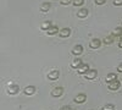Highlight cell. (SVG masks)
I'll use <instances>...</instances> for the list:
<instances>
[{"label":"cell","mask_w":122,"mask_h":110,"mask_svg":"<svg viewBox=\"0 0 122 110\" xmlns=\"http://www.w3.org/2000/svg\"><path fill=\"white\" fill-rule=\"evenodd\" d=\"M86 99H87V95L84 94V93H79V94H77L76 97H75V103H77V104H83L84 102H86Z\"/></svg>","instance_id":"cell-1"},{"label":"cell","mask_w":122,"mask_h":110,"mask_svg":"<svg viewBox=\"0 0 122 110\" xmlns=\"http://www.w3.org/2000/svg\"><path fill=\"white\" fill-rule=\"evenodd\" d=\"M100 45H101V42H100V39H98V38L92 39L90 43H89V48L90 49H98V48H100Z\"/></svg>","instance_id":"cell-2"},{"label":"cell","mask_w":122,"mask_h":110,"mask_svg":"<svg viewBox=\"0 0 122 110\" xmlns=\"http://www.w3.org/2000/svg\"><path fill=\"white\" fill-rule=\"evenodd\" d=\"M62 93H64V88L62 87H56V88H54L53 91H51V95L55 97V98L61 97V95H62Z\"/></svg>","instance_id":"cell-3"},{"label":"cell","mask_w":122,"mask_h":110,"mask_svg":"<svg viewBox=\"0 0 122 110\" xmlns=\"http://www.w3.org/2000/svg\"><path fill=\"white\" fill-rule=\"evenodd\" d=\"M59 77H60V71H57V70H53V71H50L48 73V78L51 79V81H55Z\"/></svg>","instance_id":"cell-4"},{"label":"cell","mask_w":122,"mask_h":110,"mask_svg":"<svg viewBox=\"0 0 122 110\" xmlns=\"http://www.w3.org/2000/svg\"><path fill=\"white\" fill-rule=\"evenodd\" d=\"M97 76H98L97 70H89L87 73H84V77H86L87 79H94Z\"/></svg>","instance_id":"cell-5"},{"label":"cell","mask_w":122,"mask_h":110,"mask_svg":"<svg viewBox=\"0 0 122 110\" xmlns=\"http://www.w3.org/2000/svg\"><path fill=\"white\" fill-rule=\"evenodd\" d=\"M59 36L61 37V38H67V37H70L71 36V28H62L60 31V33H59Z\"/></svg>","instance_id":"cell-6"},{"label":"cell","mask_w":122,"mask_h":110,"mask_svg":"<svg viewBox=\"0 0 122 110\" xmlns=\"http://www.w3.org/2000/svg\"><path fill=\"white\" fill-rule=\"evenodd\" d=\"M23 93L27 94V95H32L36 93V87L34 86H27L25 89H23Z\"/></svg>","instance_id":"cell-7"},{"label":"cell","mask_w":122,"mask_h":110,"mask_svg":"<svg viewBox=\"0 0 122 110\" xmlns=\"http://www.w3.org/2000/svg\"><path fill=\"white\" fill-rule=\"evenodd\" d=\"M82 53H83V47L81 45V44L75 45V48L72 49V54H73V55H81Z\"/></svg>","instance_id":"cell-8"},{"label":"cell","mask_w":122,"mask_h":110,"mask_svg":"<svg viewBox=\"0 0 122 110\" xmlns=\"http://www.w3.org/2000/svg\"><path fill=\"white\" fill-rule=\"evenodd\" d=\"M82 65H83L82 60H81L79 58H76L73 61H72V64H71V67H72V68H79Z\"/></svg>","instance_id":"cell-9"},{"label":"cell","mask_w":122,"mask_h":110,"mask_svg":"<svg viewBox=\"0 0 122 110\" xmlns=\"http://www.w3.org/2000/svg\"><path fill=\"white\" fill-rule=\"evenodd\" d=\"M120 88V82L117 81H114V82H111V83H109V89L110 91H117V89Z\"/></svg>","instance_id":"cell-10"},{"label":"cell","mask_w":122,"mask_h":110,"mask_svg":"<svg viewBox=\"0 0 122 110\" xmlns=\"http://www.w3.org/2000/svg\"><path fill=\"white\" fill-rule=\"evenodd\" d=\"M88 14H89L88 9H81L79 11L77 12V16H78L79 18H84V17H87V16H88Z\"/></svg>","instance_id":"cell-11"},{"label":"cell","mask_w":122,"mask_h":110,"mask_svg":"<svg viewBox=\"0 0 122 110\" xmlns=\"http://www.w3.org/2000/svg\"><path fill=\"white\" fill-rule=\"evenodd\" d=\"M18 91H20L18 86H10V87L7 88V93H9V94H16Z\"/></svg>","instance_id":"cell-12"},{"label":"cell","mask_w":122,"mask_h":110,"mask_svg":"<svg viewBox=\"0 0 122 110\" xmlns=\"http://www.w3.org/2000/svg\"><path fill=\"white\" fill-rule=\"evenodd\" d=\"M51 27H53V25H51V22H50V21H44L42 23V26H40V28L44 29V31H49Z\"/></svg>","instance_id":"cell-13"},{"label":"cell","mask_w":122,"mask_h":110,"mask_svg":"<svg viewBox=\"0 0 122 110\" xmlns=\"http://www.w3.org/2000/svg\"><path fill=\"white\" fill-rule=\"evenodd\" d=\"M88 71H89V66H88L87 64H83L82 66H81V67L78 68V72H79V73H82V75L87 73Z\"/></svg>","instance_id":"cell-14"},{"label":"cell","mask_w":122,"mask_h":110,"mask_svg":"<svg viewBox=\"0 0 122 110\" xmlns=\"http://www.w3.org/2000/svg\"><path fill=\"white\" fill-rule=\"evenodd\" d=\"M116 79H117V75H116V73H109V75L106 76V82H109V83L116 81Z\"/></svg>","instance_id":"cell-15"},{"label":"cell","mask_w":122,"mask_h":110,"mask_svg":"<svg viewBox=\"0 0 122 110\" xmlns=\"http://www.w3.org/2000/svg\"><path fill=\"white\" fill-rule=\"evenodd\" d=\"M50 7H51V4L50 3H43L42 6H40V11H43V12H46L50 10Z\"/></svg>","instance_id":"cell-16"},{"label":"cell","mask_w":122,"mask_h":110,"mask_svg":"<svg viewBox=\"0 0 122 110\" xmlns=\"http://www.w3.org/2000/svg\"><path fill=\"white\" fill-rule=\"evenodd\" d=\"M114 39H115V36L111 34V36H106V37L104 38V41H103V42H104L105 44L109 45V44H111V43H114Z\"/></svg>","instance_id":"cell-17"},{"label":"cell","mask_w":122,"mask_h":110,"mask_svg":"<svg viewBox=\"0 0 122 110\" xmlns=\"http://www.w3.org/2000/svg\"><path fill=\"white\" fill-rule=\"evenodd\" d=\"M56 33H60V31H59V28H57V26H53L48 31V34L49 36H55Z\"/></svg>","instance_id":"cell-18"},{"label":"cell","mask_w":122,"mask_h":110,"mask_svg":"<svg viewBox=\"0 0 122 110\" xmlns=\"http://www.w3.org/2000/svg\"><path fill=\"white\" fill-rule=\"evenodd\" d=\"M121 34H122V28L121 27H116L114 31H112V36H115V37H121Z\"/></svg>","instance_id":"cell-19"},{"label":"cell","mask_w":122,"mask_h":110,"mask_svg":"<svg viewBox=\"0 0 122 110\" xmlns=\"http://www.w3.org/2000/svg\"><path fill=\"white\" fill-rule=\"evenodd\" d=\"M72 4H73V6H82L84 4V0H73Z\"/></svg>","instance_id":"cell-20"},{"label":"cell","mask_w":122,"mask_h":110,"mask_svg":"<svg viewBox=\"0 0 122 110\" xmlns=\"http://www.w3.org/2000/svg\"><path fill=\"white\" fill-rule=\"evenodd\" d=\"M114 109H115V106L112 104H105L101 110H114Z\"/></svg>","instance_id":"cell-21"},{"label":"cell","mask_w":122,"mask_h":110,"mask_svg":"<svg viewBox=\"0 0 122 110\" xmlns=\"http://www.w3.org/2000/svg\"><path fill=\"white\" fill-rule=\"evenodd\" d=\"M71 1H73V0H60L61 5H64V6H66V5L71 4Z\"/></svg>","instance_id":"cell-22"},{"label":"cell","mask_w":122,"mask_h":110,"mask_svg":"<svg viewBox=\"0 0 122 110\" xmlns=\"http://www.w3.org/2000/svg\"><path fill=\"white\" fill-rule=\"evenodd\" d=\"M115 6H122V0H114Z\"/></svg>","instance_id":"cell-23"},{"label":"cell","mask_w":122,"mask_h":110,"mask_svg":"<svg viewBox=\"0 0 122 110\" xmlns=\"http://www.w3.org/2000/svg\"><path fill=\"white\" fill-rule=\"evenodd\" d=\"M94 1H95L97 5H103V4H105L106 0H94Z\"/></svg>","instance_id":"cell-24"},{"label":"cell","mask_w":122,"mask_h":110,"mask_svg":"<svg viewBox=\"0 0 122 110\" xmlns=\"http://www.w3.org/2000/svg\"><path fill=\"white\" fill-rule=\"evenodd\" d=\"M60 110H72L68 105H65V106H62V108H60Z\"/></svg>","instance_id":"cell-25"},{"label":"cell","mask_w":122,"mask_h":110,"mask_svg":"<svg viewBox=\"0 0 122 110\" xmlns=\"http://www.w3.org/2000/svg\"><path fill=\"white\" fill-rule=\"evenodd\" d=\"M117 71L118 72H122V63H120V65L117 66Z\"/></svg>","instance_id":"cell-26"},{"label":"cell","mask_w":122,"mask_h":110,"mask_svg":"<svg viewBox=\"0 0 122 110\" xmlns=\"http://www.w3.org/2000/svg\"><path fill=\"white\" fill-rule=\"evenodd\" d=\"M118 47L122 49V39H120V43H118Z\"/></svg>","instance_id":"cell-27"},{"label":"cell","mask_w":122,"mask_h":110,"mask_svg":"<svg viewBox=\"0 0 122 110\" xmlns=\"http://www.w3.org/2000/svg\"><path fill=\"white\" fill-rule=\"evenodd\" d=\"M120 39H122V34H121V37H120Z\"/></svg>","instance_id":"cell-28"}]
</instances>
